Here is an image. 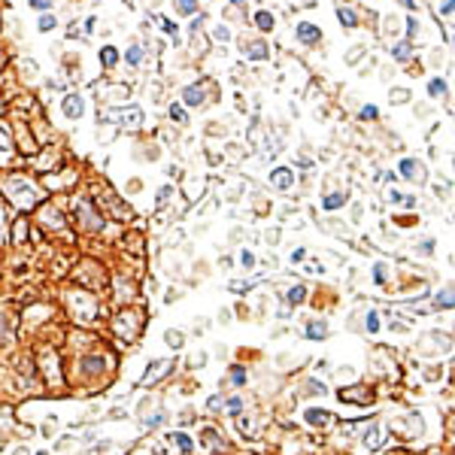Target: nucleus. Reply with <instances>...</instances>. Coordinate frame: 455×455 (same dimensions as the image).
Segmentation results:
<instances>
[{
	"label": "nucleus",
	"instance_id": "1",
	"mask_svg": "<svg viewBox=\"0 0 455 455\" xmlns=\"http://www.w3.org/2000/svg\"><path fill=\"white\" fill-rule=\"evenodd\" d=\"M398 170H401L404 179H410V182H416V185H425V182H428V167H425L422 161H416V158H401Z\"/></svg>",
	"mask_w": 455,
	"mask_h": 455
},
{
	"label": "nucleus",
	"instance_id": "2",
	"mask_svg": "<svg viewBox=\"0 0 455 455\" xmlns=\"http://www.w3.org/2000/svg\"><path fill=\"white\" fill-rule=\"evenodd\" d=\"M295 33H298V39H301L304 46H316V43H322V27H319V24H313V21H298Z\"/></svg>",
	"mask_w": 455,
	"mask_h": 455
},
{
	"label": "nucleus",
	"instance_id": "3",
	"mask_svg": "<svg viewBox=\"0 0 455 455\" xmlns=\"http://www.w3.org/2000/svg\"><path fill=\"white\" fill-rule=\"evenodd\" d=\"M64 115L67 118H82L85 115V100L79 94H67L64 97Z\"/></svg>",
	"mask_w": 455,
	"mask_h": 455
},
{
	"label": "nucleus",
	"instance_id": "4",
	"mask_svg": "<svg viewBox=\"0 0 455 455\" xmlns=\"http://www.w3.org/2000/svg\"><path fill=\"white\" fill-rule=\"evenodd\" d=\"M270 182H273L279 191H288V188H292V182H295V173H292L288 167H276V170L270 173Z\"/></svg>",
	"mask_w": 455,
	"mask_h": 455
},
{
	"label": "nucleus",
	"instance_id": "5",
	"mask_svg": "<svg viewBox=\"0 0 455 455\" xmlns=\"http://www.w3.org/2000/svg\"><path fill=\"white\" fill-rule=\"evenodd\" d=\"M255 24H258V30H273V24H276V18H273V12L270 9H255Z\"/></svg>",
	"mask_w": 455,
	"mask_h": 455
},
{
	"label": "nucleus",
	"instance_id": "6",
	"mask_svg": "<svg viewBox=\"0 0 455 455\" xmlns=\"http://www.w3.org/2000/svg\"><path fill=\"white\" fill-rule=\"evenodd\" d=\"M182 100H185V106H200V103H203V91H200V85H185Z\"/></svg>",
	"mask_w": 455,
	"mask_h": 455
},
{
	"label": "nucleus",
	"instance_id": "7",
	"mask_svg": "<svg viewBox=\"0 0 455 455\" xmlns=\"http://www.w3.org/2000/svg\"><path fill=\"white\" fill-rule=\"evenodd\" d=\"M322 206H325L328 213H334V210H340V206H346V194H343V191H334V194H325V197H322Z\"/></svg>",
	"mask_w": 455,
	"mask_h": 455
},
{
	"label": "nucleus",
	"instance_id": "8",
	"mask_svg": "<svg viewBox=\"0 0 455 455\" xmlns=\"http://www.w3.org/2000/svg\"><path fill=\"white\" fill-rule=\"evenodd\" d=\"M100 64H103L106 70L115 67V64H118V49H115V46H103V49H100Z\"/></svg>",
	"mask_w": 455,
	"mask_h": 455
},
{
	"label": "nucleus",
	"instance_id": "9",
	"mask_svg": "<svg viewBox=\"0 0 455 455\" xmlns=\"http://www.w3.org/2000/svg\"><path fill=\"white\" fill-rule=\"evenodd\" d=\"M337 18H340L343 27H355V24H358V15H355L349 6H340V9H337Z\"/></svg>",
	"mask_w": 455,
	"mask_h": 455
},
{
	"label": "nucleus",
	"instance_id": "10",
	"mask_svg": "<svg viewBox=\"0 0 455 455\" xmlns=\"http://www.w3.org/2000/svg\"><path fill=\"white\" fill-rule=\"evenodd\" d=\"M125 61H128V67H140V61H143V46H128V52H125Z\"/></svg>",
	"mask_w": 455,
	"mask_h": 455
},
{
	"label": "nucleus",
	"instance_id": "11",
	"mask_svg": "<svg viewBox=\"0 0 455 455\" xmlns=\"http://www.w3.org/2000/svg\"><path fill=\"white\" fill-rule=\"evenodd\" d=\"M246 55H249L252 61H264V58H267V46H264V43H249V46H246Z\"/></svg>",
	"mask_w": 455,
	"mask_h": 455
},
{
	"label": "nucleus",
	"instance_id": "12",
	"mask_svg": "<svg viewBox=\"0 0 455 455\" xmlns=\"http://www.w3.org/2000/svg\"><path fill=\"white\" fill-rule=\"evenodd\" d=\"M307 337H310V340H322V337H328V325H325V322H310Z\"/></svg>",
	"mask_w": 455,
	"mask_h": 455
},
{
	"label": "nucleus",
	"instance_id": "13",
	"mask_svg": "<svg viewBox=\"0 0 455 455\" xmlns=\"http://www.w3.org/2000/svg\"><path fill=\"white\" fill-rule=\"evenodd\" d=\"M310 425H328L331 422V416L325 413V410H307V416H304Z\"/></svg>",
	"mask_w": 455,
	"mask_h": 455
},
{
	"label": "nucleus",
	"instance_id": "14",
	"mask_svg": "<svg viewBox=\"0 0 455 455\" xmlns=\"http://www.w3.org/2000/svg\"><path fill=\"white\" fill-rule=\"evenodd\" d=\"M386 279H389V264H386V261H377V264H374V282H377V285H386Z\"/></svg>",
	"mask_w": 455,
	"mask_h": 455
},
{
	"label": "nucleus",
	"instance_id": "15",
	"mask_svg": "<svg viewBox=\"0 0 455 455\" xmlns=\"http://www.w3.org/2000/svg\"><path fill=\"white\" fill-rule=\"evenodd\" d=\"M173 6H176L179 15H194L197 12V0H173Z\"/></svg>",
	"mask_w": 455,
	"mask_h": 455
},
{
	"label": "nucleus",
	"instance_id": "16",
	"mask_svg": "<svg viewBox=\"0 0 455 455\" xmlns=\"http://www.w3.org/2000/svg\"><path fill=\"white\" fill-rule=\"evenodd\" d=\"M428 94H431V97H443V94H446V82H443L440 76H434V79L428 82Z\"/></svg>",
	"mask_w": 455,
	"mask_h": 455
},
{
	"label": "nucleus",
	"instance_id": "17",
	"mask_svg": "<svg viewBox=\"0 0 455 455\" xmlns=\"http://www.w3.org/2000/svg\"><path fill=\"white\" fill-rule=\"evenodd\" d=\"M392 55H395V61H401V64H404V61L410 58V43H398V46L392 49Z\"/></svg>",
	"mask_w": 455,
	"mask_h": 455
},
{
	"label": "nucleus",
	"instance_id": "18",
	"mask_svg": "<svg viewBox=\"0 0 455 455\" xmlns=\"http://www.w3.org/2000/svg\"><path fill=\"white\" fill-rule=\"evenodd\" d=\"M304 298H307V288H304V285H298V288H292V292H288V304H292V307L304 304Z\"/></svg>",
	"mask_w": 455,
	"mask_h": 455
},
{
	"label": "nucleus",
	"instance_id": "19",
	"mask_svg": "<svg viewBox=\"0 0 455 455\" xmlns=\"http://www.w3.org/2000/svg\"><path fill=\"white\" fill-rule=\"evenodd\" d=\"M173 443L179 446V452H191V446H194L188 434H173Z\"/></svg>",
	"mask_w": 455,
	"mask_h": 455
},
{
	"label": "nucleus",
	"instance_id": "20",
	"mask_svg": "<svg viewBox=\"0 0 455 455\" xmlns=\"http://www.w3.org/2000/svg\"><path fill=\"white\" fill-rule=\"evenodd\" d=\"M36 27H39L43 33H46V30H52V27H55V15H52V12H43V15H39V21H36Z\"/></svg>",
	"mask_w": 455,
	"mask_h": 455
},
{
	"label": "nucleus",
	"instance_id": "21",
	"mask_svg": "<svg viewBox=\"0 0 455 455\" xmlns=\"http://www.w3.org/2000/svg\"><path fill=\"white\" fill-rule=\"evenodd\" d=\"M358 118H361V121H374V118H380V109H377L374 103H367V106L358 112Z\"/></svg>",
	"mask_w": 455,
	"mask_h": 455
},
{
	"label": "nucleus",
	"instance_id": "22",
	"mask_svg": "<svg viewBox=\"0 0 455 455\" xmlns=\"http://www.w3.org/2000/svg\"><path fill=\"white\" fill-rule=\"evenodd\" d=\"M437 307H446V310L452 307V285H446V288L437 295Z\"/></svg>",
	"mask_w": 455,
	"mask_h": 455
},
{
	"label": "nucleus",
	"instance_id": "23",
	"mask_svg": "<svg viewBox=\"0 0 455 455\" xmlns=\"http://www.w3.org/2000/svg\"><path fill=\"white\" fill-rule=\"evenodd\" d=\"M164 340H167V346H173V349H179V346L185 343V337H182L179 331H167V334H164Z\"/></svg>",
	"mask_w": 455,
	"mask_h": 455
},
{
	"label": "nucleus",
	"instance_id": "24",
	"mask_svg": "<svg viewBox=\"0 0 455 455\" xmlns=\"http://www.w3.org/2000/svg\"><path fill=\"white\" fill-rule=\"evenodd\" d=\"M170 118H173V121H179V125H185V121H188V112H185L182 106H176V103H173V106H170Z\"/></svg>",
	"mask_w": 455,
	"mask_h": 455
},
{
	"label": "nucleus",
	"instance_id": "25",
	"mask_svg": "<svg viewBox=\"0 0 455 455\" xmlns=\"http://www.w3.org/2000/svg\"><path fill=\"white\" fill-rule=\"evenodd\" d=\"M231 383H234V386H243V383H246V370H243V367H231Z\"/></svg>",
	"mask_w": 455,
	"mask_h": 455
},
{
	"label": "nucleus",
	"instance_id": "26",
	"mask_svg": "<svg viewBox=\"0 0 455 455\" xmlns=\"http://www.w3.org/2000/svg\"><path fill=\"white\" fill-rule=\"evenodd\" d=\"M367 331H370V334L380 331V316H377V313H367Z\"/></svg>",
	"mask_w": 455,
	"mask_h": 455
},
{
	"label": "nucleus",
	"instance_id": "27",
	"mask_svg": "<svg viewBox=\"0 0 455 455\" xmlns=\"http://www.w3.org/2000/svg\"><path fill=\"white\" fill-rule=\"evenodd\" d=\"M213 33H216V39H225V43L231 39V30H228V27H222V24H216V27H213Z\"/></svg>",
	"mask_w": 455,
	"mask_h": 455
},
{
	"label": "nucleus",
	"instance_id": "28",
	"mask_svg": "<svg viewBox=\"0 0 455 455\" xmlns=\"http://www.w3.org/2000/svg\"><path fill=\"white\" fill-rule=\"evenodd\" d=\"M27 3H30V9H39V12L52 9V0H27Z\"/></svg>",
	"mask_w": 455,
	"mask_h": 455
},
{
	"label": "nucleus",
	"instance_id": "29",
	"mask_svg": "<svg viewBox=\"0 0 455 455\" xmlns=\"http://www.w3.org/2000/svg\"><path fill=\"white\" fill-rule=\"evenodd\" d=\"M416 30H419V21L410 15V18H407V33H410V36H416Z\"/></svg>",
	"mask_w": 455,
	"mask_h": 455
},
{
	"label": "nucleus",
	"instance_id": "30",
	"mask_svg": "<svg viewBox=\"0 0 455 455\" xmlns=\"http://www.w3.org/2000/svg\"><path fill=\"white\" fill-rule=\"evenodd\" d=\"M161 24H164V30H167V33H170V36L176 39V33H179V30H176V24H173V21H167V18H164Z\"/></svg>",
	"mask_w": 455,
	"mask_h": 455
},
{
	"label": "nucleus",
	"instance_id": "31",
	"mask_svg": "<svg viewBox=\"0 0 455 455\" xmlns=\"http://www.w3.org/2000/svg\"><path fill=\"white\" fill-rule=\"evenodd\" d=\"M419 249H422V255H431V249H434V240H422V246H419Z\"/></svg>",
	"mask_w": 455,
	"mask_h": 455
},
{
	"label": "nucleus",
	"instance_id": "32",
	"mask_svg": "<svg viewBox=\"0 0 455 455\" xmlns=\"http://www.w3.org/2000/svg\"><path fill=\"white\" fill-rule=\"evenodd\" d=\"M240 261H243L246 267H252V264H255V255H252V252H243V258H240Z\"/></svg>",
	"mask_w": 455,
	"mask_h": 455
},
{
	"label": "nucleus",
	"instance_id": "33",
	"mask_svg": "<svg viewBox=\"0 0 455 455\" xmlns=\"http://www.w3.org/2000/svg\"><path fill=\"white\" fill-rule=\"evenodd\" d=\"M94 24H97V18H94V15H91V18H85V33H91V30H94Z\"/></svg>",
	"mask_w": 455,
	"mask_h": 455
},
{
	"label": "nucleus",
	"instance_id": "34",
	"mask_svg": "<svg viewBox=\"0 0 455 455\" xmlns=\"http://www.w3.org/2000/svg\"><path fill=\"white\" fill-rule=\"evenodd\" d=\"M304 255H307V249H295V252H292V261H304Z\"/></svg>",
	"mask_w": 455,
	"mask_h": 455
},
{
	"label": "nucleus",
	"instance_id": "35",
	"mask_svg": "<svg viewBox=\"0 0 455 455\" xmlns=\"http://www.w3.org/2000/svg\"><path fill=\"white\" fill-rule=\"evenodd\" d=\"M440 12H443V15H452V0H443V6H440Z\"/></svg>",
	"mask_w": 455,
	"mask_h": 455
},
{
	"label": "nucleus",
	"instance_id": "36",
	"mask_svg": "<svg viewBox=\"0 0 455 455\" xmlns=\"http://www.w3.org/2000/svg\"><path fill=\"white\" fill-rule=\"evenodd\" d=\"M389 200H392V203H401V200H404V194H401V191H392V194H389Z\"/></svg>",
	"mask_w": 455,
	"mask_h": 455
},
{
	"label": "nucleus",
	"instance_id": "37",
	"mask_svg": "<svg viewBox=\"0 0 455 455\" xmlns=\"http://www.w3.org/2000/svg\"><path fill=\"white\" fill-rule=\"evenodd\" d=\"M228 410H231V413H237V410H240V401H237V398H231V401H228Z\"/></svg>",
	"mask_w": 455,
	"mask_h": 455
},
{
	"label": "nucleus",
	"instance_id": "38",
	"mask_svg": "<svg viewBox=\"0 0 455 455\" xmlns=\"http://www.w3.org/2000/svg\"><path fill=\"white\" fill-rule=\"evenodd\" d=\"M401 3H404V6H407V9H413V0H401Z\"/></svg>",
	"mask_w": 455,
	"mask_h": 455
},
{
	"label": "nucleus",
	"instance_id": "39",
	"mask_svg": "<svg viewBox=\"0 0 455 455\" xmlns=\"http://www.w3.org/2000/svg\"><path fill=\"white\" fill-rule=\"evenodd\" d=\"M228 3H243V0H228Z\"/></svg>",
	"mask_w": 455,
	"mask_h": 455
},
{
	"label": "nucleus",
	"instance_id": "40",
	"mask_svg": "<svg viewBox=\"0 0 455 455\" xmlns=\"http://www.w3.org/2000/svg\"><path fill=\"white\" fill-rule=\"evenodd\" d=\"M39 455H46V452H39Z\"/></svg>",
	"mask_w": 455,
	"mask_h": 455
}]
</instances>
